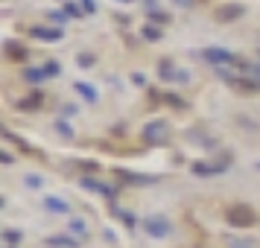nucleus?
Here are the masks:
<instances>
[{
  "instance_id": "obj_13",
  "label": "nucleus",
  "mask_w": 260,
  "mask_h": 248,
  "mask_svg": "<svg viewBox=\"0 0 260 248\" xmlns=\"http://www.w3.org/2000/svg\"><path fill=\"white\" fill-rule=\"evenodd\" d=\"M38 99H41V96H29V99H24L21 105H26V108H36V105H38Z\"/></svg>"
},
{
  "instance_id": "obj_14",
  "label": "nucleus",
  "mask_w": 260,
  "mask_h": 248,
  "mask_svg": "<svg viewBox=\"0 0 260 248\" xmlns=\"http://www.w3.org/2000/svg\"><path fill=\"white\" fill-rule=\"evenodd\" d=\"M143 32H146V38H152V41H155V38H158V36H161V32H158V29H155V26H146V29H143Z\"/></svg>"
},
{
  "instance_id": "obj_8",
  "label": "nucleus",
  "mask_w": 260,
  "mask_h": 248,
  "mask_svg": "<svg viewBox=\"0 0 260 248\" xmlns=\"http://www.w3.org/2000/svg\"><path fill=\"white\" fill-rule=\"evenodd\" d=\"M44 204H47L50 210H68V204H64V201H59V199H53V196H47V199H44Z\"/></svg>"
},
{
  "instance_id": "obj_15",
  "label": "nucleus",
  "mask_w": 260,
  "mask_h": 248,
  "mask_svg": "<svg viewBox=\"0 0 260 248\" xmlns=\"http://www.w3.org/2000/svg\"><path fill=\"white\" fill-rule=\"evenodd\" d=\"M79 91H82V94L88 96V99H96V94H94V91H91V88H85V85H79Z\"/></svg>"
},
{
  "instance_id": "obj_3",
  "label": "nucleus",
  "mask_w": 260,
  "mask_h": 248,
  "mask_svg": "<svg viewBox=\"0 0 260 248\" xmlns=\"http://www.w3.org/2000/svg\"><path fill=\"white\" fill-rule=\"evenodd\" d=\"M3 50H6V56L15 59V61H24L26 59V47H24V44H18V41H6Z\"/></svg>"
},
{
  "instance_id": "obj_7",
  "label": "nucleus",
  "mask_w": 260,
  "mask_h": 248,
  "mask_svg": "<svg viewBox=\"0 0 260 248\" xmlns=\"http://www.w3.org/2000/svg\"><path fill=\"white\" fill-rule=\"evenodd\" d=\"M205 56H208V61H231V59H234V56H231V53H225V50H208Z\"/></svg>"
},
{
  "instance_id": "obj_1",
  "label": "nucleus",
  "mask_w": 260,
  "mask_h": 248,
  "mask_svg": "<svg viewBox=\"0 0 260 248\" xmlns=\"http://www.w3.org/2000/svg\"><path fill=\"white\" fill-rule=\"evenodd\" d=\"M254 219H257V213L251 210L248 204H234V207L228 210V222H231V225H240V228H248Z\"/></svg>"
},
{
  "instance_id": "obj_4",
  "label": "nucleus",
  "mask_w": 260,
  "mask_h": 248,
  "mask_svg": "<svg viewBox=\"0 0 260 248\" xmlns=\"http://www.w3.org/2000/svg\"><path fill=\"white\" fill-rule=\"evenodd\" d=\"M243 15V6H222L219 12H216V21H234Z\"/></svg>"
},
{
  "instance_id": "obj_12",
  "label": "nucleus",
  "mask_w": 260,
  "mask_h": 248,
  "mask_svg": "<svg viewBox=\"0 0 260 248\" xmlns=\"http://www.w3.org/2000/svg\"><path fill=\"white\" fill-rule=\"evenodd\" d=\"M193 169H196V175H213V166H208V164H196Z\"/></svg>"
},
{
  "instance_id": "obj_5",
  "label": "nucleus",
  "mask_w": 260,
  "mask_h": 248,
  "mask_svg": "<svg viewBox=\"0 0 260 248\" xmlns=\"http://www.w3.org/2000/svg\"><path fill=\"white\" fill-rule=\"evenodd\" d=\"M143 137H146L149 143L161 140V137H164V126H161V123H152V126H146V129H143Z\"/></svg>"
},
{
  "instance_id": "obj_9",
  "label": "nucleus",
  "mask_w": 260,
  "mask_h": 248,
  "mask_svg": "<svg viewBox=\"0 0 260 248\" xmlns=\"http://www.w3.org/2000/svg\"><path fill=\"white\" fill-rule=\"evenodd\" d=\"M85 187H88V190H100V193H106V196H111V190H108L106 184H100V181H91V178H85Z\"/></svg>"
},
{
  "instance_id": "obj_6",
  "label": "nucleus",
  "mask_w": 260,
  "mask_h": 248,
  "mask_svg": "<svg viewBox=\"0 0 260 248\" xmlns=\"http://www.w3.org/2000/svg\"><path fill=\"white\" fill-rule=\"evenodd\" d=\"M32 36H36V38H47V41H56V38H61V32H59V29H44V26H36V29H32Z\"/></svg>"
},
{
  "instance_id": "obj_2",
  "label": "nucleus",
  "mask_w": 260,
  "mask_h": 248,
  "mask_svg": "<svg viewBox=\"0 0 260 248\" xmlns=\"http://www.w3.org/2000/svg\"><path fill=\"white\" fill-rule=\"evenodd\" d=\"M146 231H149V234L152 236H164V234H170V225L164 222V219H161V216H152V219H146Z\"/></svg>"
},
{
  "instance_id": "obj_10",
  "label": "nucleus",
  "mask_w": 260,
  "mask_h": 248,
  "mask_svg": "<svg viewBox=\"0 0 260 248\" xmlns=\"http://www.w3.org/2000/svg\"><path fill=\"white\" fill-rule=\"evenodd\" d=\"M44 76H47V70H26V79L29 82H41Z\"/></svg>"
},
{
  "instance_id": "obj_11",
  "label": "nucleus",
  "mask_w": 260,
  "mask_h": 248,
  "mask_svg": "<svg viewBox=\"0 0 260 248\" xmlns=\"http://www.w3.org/2000/svg\"><path fill=\"white\" fill-rule=\"evenodd\" d=\"M50 245H76V242H73V236H71V239H68V236H53V239H50Z\"/></svg>"
}]
</instances>
